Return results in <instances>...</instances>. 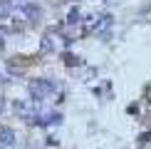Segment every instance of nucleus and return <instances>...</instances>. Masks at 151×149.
<instances>
[{
	"instance_id": "nucleus-1",
	"label": "nucleus",
	"mask_w": 151,
	"mask_h": 149,
	"mask_svg": "<svg viewBox=\"0 0 151 149\" xmlns=\"http://www.w3.org/2000/svg\"><path fill=\"white\" fill-rule=\"evenodd\" d=\"M30 92L40 99V97H47L50 92H55V82H50V80H32L30 82Z\"/></svg>"
},
{
	"instance_id": "nucleus-2",
	"label": "nucleus",
	"mask_w": 151,
	"mask_h": 149,
	"mask_svg": "<svg viewBox=\"0 0 151 149\" xmlns=\"http://www.w3.org/2000/svg\"><path fill=\"white\" fill-rule=\"evenodd\" d=\"M15 142V132L12 129H0V147H12Z\"/></svg>"
},
{
	"instance_id": "nucleus-3",
	"label": "nucleus",
	"mask_w": 151,
	"mask_h": 149,
	"mask_svg": "<svg viewBox=\"0 0 151 149\" xmlns=\"http://www.w3.org/2000/svg\"><path fill=\"white\" fill-rule=\"evenodd\" d=\"M25 17L37 20V17H40V8H35V5H25Z\"/></svg>"
},
{
	"instance_id": "nucleus-4",
	"label": "nucleus",
	"mask_w": 151,
	"mask_h": 149,
	"mask_svg": "<svg viewBox=\"0 0 151 149\" xmlns=\"http://www.w3.org/2000/svg\"><path fill=\"white\" fill-rule=\"evenodd\" d=\"M5 107H8V104H5V99L0 97V114H3V112H5Z\"/></svg>"
},
{
	"instance_id": "nucleus-5",
	"label": "nucleus",
	"mask_w": 151,
	"mask_h": 149,
	"mask_svg": "<svg viewBox=\"0 0 151 149\" xmlns=\"http://www.w3.org/2000/svg\"><path fill=\"white\" fill-rule=\"evenodd\" d=\"M0 47H3V40H0Z\"/></svg>"
}]
</instances>
